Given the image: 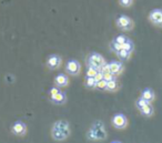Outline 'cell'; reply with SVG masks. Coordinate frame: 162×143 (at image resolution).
Segmentation results:
<instances>
[{
	"mask_svg": "<svg viewBox=\"0 0 162 143\" xmlns=\"http://www.w3.org/2000/svg\"><path fill=\"white\" fill-rule=\"evenodd\" d=\"M95 85H97V81H95V78H86V87L89 89H95Z\"/></svg>",
	"mask_w": 162,
	"mask_h": 143,
	"instance_id": "obj_18",
	"label": "cell"
},
{
	"mask_svg": "<svg viewBox=\"0 0 162 143\" xmlns=\"http://www.w3.org/2000/svg\"><path fill=\"white\" fill-rule=\"evenodd\" d=\"M115 24L119 29H121L123 31H130L132 30L133 28V21L131 19L130 17H128L126 15H121L119 16L118 18L115 19Z\"/></svg>",
	"mask_w": 162,
	"mask_h": 143,
	"instance_id": "obj_3",
	"label": "cell"
},
{
	"mask_svg": "<svg viewBox=\"0 0 162 143\" xmlns=\"http://www.w3.org/2000/svg\"><path fill=\"white\" fill-rule=\"evenodd\" d=\"M149 20L155 27L162 28V9H153L149 13Z\"/></svg>",
	"mask_w": 162,
	"mask_h": 143,
	"instance_id": "obj_6",
	"label": "cell"
},
{
	"mask_svg": "<svg viewBox=\"0 0 162 143\" xmlns=\"http://www.w3.org/2000/svg\"><path fill=\"white\" fill-rule=\"evenodd\" d=\"M132 1L133 0H119V4H121L122 7H130L132 4Z\"/></svg>",
	"mask_w": 162,
	"mask_h": 143,
	"instance_id": "obj_25",
	"label": "cell"
},
{
	"mask_svg": "<svg viewBox=\"0 0 162 143\" xmlns=\"http://www.w3.org/2000/svg\"><path fill=\"white\" fill-rule=\"evenodd\" d=\"M60 92V90L58 89V88H51V89H50V97H53V96H55V94H57V93H59Z\"/></svg>",
	"mask_w": 162,
	"mask_h": 143,
	"instance_id": "obj_27",
	"label": "cell"
},
{
	"mask_svg": "<svg viewBox=\"0 0 162 143\" xmlns=\"http://www.w3.org/2000/svg\"><path fill=\"white\" fill-rule=\"evenodd\" d=\"M55 83L57 84V87H61V88L62 87H67L68 83H69V79H68L66 74L60 73L55 78Z\"/></svg>",
	"mask_w": 162,
	"mask_h": 143,
	"instance_id": "obj_12",
	"label": "cell"
},
{
	"mask_svg": "<svg viewBox=\"0 0 162 143\" xmlns=\"http://www.w3.org/2000/svg\"><path fill=\"white\" fill-rule=\"evenodd\" d=\"M129 40V38H126V36H123V35H119V36H117L115 38V40L113 41H115L117 43H119V44H121V46H123L124 43L126 42Z\"/></svg>",
	"mask_w": 162,
	"mask_h": 143,
	"instance_id": "obj_20",
	"label": "cell"
},
{
	"mask_svg": "<svg viewBox=\"0 0 162 143\" xmlns=\"http://www.w3.org/2000/svg\"><path fill=\"white\" fill-rule=\"evenodd\" d=\"M111 143H122V142H120V141H112Z\"/></svg>",
	"mask_w": 162,
	"mask_h": 143,
	"instance_id": "obj_28",
	"label": "cell"
},
{
	"mask_svg": "<svg viewBox=\"0 0 162 143\" xmlns=\"http://www.w3.org/2000/svg\"><path fill=\"white\" fill-rule=\"evenodd\" d=\"M119 88V84L117 80H112V81H109L107 83V91H111V92H113V91H117Z\"/></svg>",
	"mask_w": 162,
	"mask_h": 143,
	"instance_id": "obj_16",
	"label": "cell"
},
{
	"mask_svg": "<svg viewBox=\"0 0 162 143\" xmlns=\"http://www.w3.org/2000/svg\"><path fill=\"white\" fill-rule=\"evenodd\" d=\"M140 113H141L143 116H146V118H151V116H153V114H154L153 105L151 104V103H149L148 105H146L144 108L140 110Z\"/></svg>",
	"mask_w": 162,
	"mask_h": 143,
	"instance_id": "obj_14",
	"label": "cell"
},
{
	"mask_svg": "<svg viewBox=\"0 0 162 143\" xmlns=\"http://www.w3.org/2000/svg\"><path fill=\"white\" fill-rule=\"evenodd\" d=\"M71 133L70 125L67 121L64 120H58L52 124L51 128V136L52 139L55 141H64L69 138Z\"/></svg>",
	"mask_w": 162,
	"mask_h": 143,
	"instance_id": "obj_1",
	"label": "cell"
},
{
	"mask_svg": "<svg viewBox=\"0 0 162 143\" xmlns=\"http://www.w3.org/2000/svg\"><path fill=\"white\" fill-rule=\"evenodd\" d=\"M88 139L91 141H101L107 138V131L104 129V125L101 121H97L93 123V125L89 129L87 133Z\"/></svg>",
	"mask_w": 162,
	"mask_h": 143,
	"instance_id": "obj_2",
	"label": "cell"
},
{
	"mask_svg": "<svg viewBox=\"0 0 162 143\" xmlns=\"http://www.w3.org/2000/svg\"><path fill=\"white\" fill-rule=\"evenodd\" d=\"M66 100H67V96H66V93L61 92V91L59 93H57L55 96L51 97V101L55 104H63L66 102Z\"/></svg>",
	"mask_w": 162,
	"mask_h": 143,
	"instance_id": "obj_13",
	"label": "cell"
},
{
	"mask_svg": "<svg viewBox=\"0 0 162 143\" xmlns=\"http://www.w3.org/2000/svg\"><path fill=\"white\" fill-rule=\"evenodd\" d=\"M109 64V70H110V73H112L113 76H118L123 71V64L119 61H111Z\"/></svg>",
	"mask_w": 162,
	"mask_h": 143,
	"instance_id": "obj_10",
	"label": "cell"
},
{
	"mask_svg": "<svg viewBox=\"0 0 162 143\" xmlns=\"http://www.w3.org/2000/svg\"><path fill=\"white\" fill-rule=\"evenodd\" d=\"M115 54L118 56V58L120 59V60H123V61H126V60H128V59H130V56H131L130 52H128V51L124 50V49L120 50L119 52H117Z\"/></svg>",
	"mask_w": 162,
	"mask_h": 143,
	"instance_id": "obj_15",
	"label": "cell"
},
{
	"mask_svg": "<svg viewBox=\"0 0 162 143\" xmlns=\"http://www.w3.org/2000/svg\"><path fill=\"white\" fill-rule=\"evenodd\" d=\"M122 48L124 49V50L128 51V52L132 53V51L135 50V44H133V42H132L130 39H129V40H128V41H126V42L122 46Z\"/></svg>",
	"mask_w": 162,
	"mask_h": 143,
	"instance_id": "obj_19",
	"label": "cell"
},
{
	"mask_svg": "<svg viewBox=\"0 0 162 143\" xmlns=\"http://www.w3.org/2000/svg\"><path fill=\"white\" fill-rule=\"evenodd\" d=\"M111 122H112V125L115 129H118V130H124L128 127V123H129L128 122V118L124 114H122V113L115 114L113 118H112V120H111Z\"/></svg>",
	"mask_w": 162,
	"mask_h": 143,
	"instance_id": "obj_5",
	"label": "cell"
},
{
	"mask_svg": "<svg viewBox=\"0 0 162 143\" xmlns=\"http://www.w3.org/2000/svg\"><path fill=\"white\" fill-rule=\"evenodd\" d=\"M95 81H97V82H99V81H101V80H103V73L99 71L98 73L95 74Z\"/></svg>",
	"mask_w": 162,
	"mask_h": 143,
	"instance_id": "obj_26",
	"label": "cell"
},
{
	"mask_svg": "<svg viewBox=\"0 0 162 143\" xmlns=\"http://www.w3.org/2000/svg\"><path fill=\"white\" fill-rule=\"evenodd\" d=\"M148 104H149V102H148V101H146L144 99H142L141 97L135 101V107H137V109H138L139 111H140L141 109H143L146 105H148Z\"/></svg>",
	"mask_w": 162,
	"mask_h": 143,
	"instance_id": "obj_17",
	"label": "cell"
},
{
	"mask_svg": "<svg viewBox=\"0 0 162 143\" xmlns=\"http://www.w3.org/2000/svg\"><path fill=\"white\" fill-rule=\"evenodd\" d=\"M11 132L17 136H24L27 133V125L22 121H16L12 124Z\"/></svg>",
	"mask_w": 162,
	"mask_h": 143,
	"instance_id": "obj_7",
	"label": "cell"
},
{
	"mask_svg": "<svg viewBox=\"0 0 162 143\" xmlns=\"http://www.w3.org/2000/svg\"><path fill=\"white\" fill-rule=\"evenodd\" d=\"M141 98L144 99L146 101H148L149 103H152L154 100H155V93L152 89L150 88H146V89L142 90L141 92Z\"/></svg>",
	"mask_w": 162,
	"mask_h": 143,
	"instance_id": "obj_11",
	"label": "cell"
},
{
	"mask_svg": "<svg viewBox=\"0 0 162 143\" xmlns=\"http://www.w3.org/2000/svg\"><path fill=\"white\" fill-rule=\"evenodd\" d=\"M88 64H89V67H93L95 69L100 70L101 67L106 64V61H104L103 57L100 53L92 52V53H90V56L88 57Z\"/></svg>",
	"mask_w": 162,
	"mask_h": 143,
	"instance_id": "obj_4",
	"label": "cell"
},
{
	"mask_svg": "<svg viewBox=\"0 0 162 143\" xmlns=\"http://www.w3.org/2000/svg\"><path fill=\"white\" fill-rule=\"evenodd\" d=\"M107 83L108 82L106 80H101V81L97 82V85L95 88L98 90H107Z\"/></svg>",
	"mask_w": 162,
	"mask_h": 143,
	"instance_id": "obj_23",
	"label": "cell"
},
{
	"mask_svg": "<svg viewBox=\"0 0 162 143\" xmlns=\"http://www.w3.org/2000/svg\"><path fill=\"white\" fill-rule=\"evenodd\" d=\"M66 70L69 74L71 76H77V74L80 72V63L77 60L72 59V60H69L67 62V66H66Z\"/></svg>",
	"mask_w": 162,
	"mask_h": 143,
	"instance_id": "obj_8",
	"label": "cell"
},
{
	"mask_svg": "<svg viewBox=\"0 0 162 143\" xmlns=\"http://www.w3.org/2000/svg\"><path fill=\"white\" fill-rule=\"evenodd\" d=\"M99 72V70L95 69V68H93V67H88L87 69V77L89 78H95V74Z\"/></svg>",
	"mask_w": 162,
	"mask_h": 143,
	"instance_id": "obj_21",
	"label": "cell"
},
{
	"mask_svg": "<svg viewBox=\"0 0 162 143\" xmlns=\"http://www.w3.org/2000/svg\"><path fill=\"white\" fill-rule=\"evenodd\" d=\"M115 76H113L112 73H110V72H108V73L103 74V80H106L107 82L112 81V80H115Z\"/></svg>",
	"mask_w": 162,
	"mask_h": 143,
	"instance_id": "obj_24",
	"label": "cell"
},
{
	"mask_svg": "<svg viewBox=\"0 0 162 143\" xmlns=\"http://www.w3.org/2000/svg\"><path fill=\"white\" fill-rule=\"evenodd\" d=\"M110 48H111V50L115 51V53L123 49L122 46H121V44H119V43H117L115 41H112V42L110 43Z\"/></svg>",
	"mask_w": 162,
	"mask_h": 143,
	"instance_id": "obj_22",
	"label": "cell"
},
{
	"mask_svg": "<svg viewBox=\"0 0 162 143\" xmlns=\"http://www.w3.org/2000/svg\"><path fill=\"white\" fill-rule=\"evenodd\" d=\"M61 64V58H60L58 54H51L49 56V58L47 59V66L50 68V69L55 70L58 69Z\"/></svg>",
	"mask_w": 162,
	"mask_h": 143,
	"instance_id": "obj_9",
	"label": "cell"
}]
</instances>
